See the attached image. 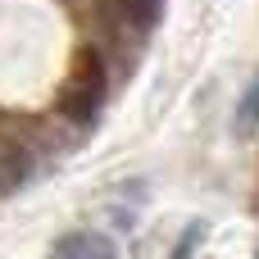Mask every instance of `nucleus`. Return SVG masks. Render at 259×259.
<instances>
[{"instance_id":"1","label":"nucleus","mask_w":259,"mask_h":259,"mask_svg":"<svg viewBox=\"0 0 259 259\" xmlns=\"http://www.w3.org/2000/svg\"><path fill=\"white\" fill-rule=\"evenodd\" d=\"M100 100H105V64H100L96 50H77L73 73L59 91V114L73 118V123H87V118H96Z\"/></svg>"},{"instance_id":"2","label":"nucleus","mask_w":259,"mask_h":259,"mask_svg":"<svg viewBox=\"0 0 259 259\" xmlns=\"http://www.w3.org/2000/svg\"><path fill=\"white\" fill-rule=\"evenodd\" d=\"M96 5H100V14H105L109 23L132 27V32H146V27H155V18H159V0H96Z\"/></svg>"},{"instance_id":"3","label":"nucleus","mask_w":259,"mask_h":259,"mask_svg":"<svg viewBox=\"0 0 259 259\" xmlns=\"http://www.w3.org/2000/svg\"><path fill=\"white\" fill-rule=\"evenodd\" d=\"M27 168H32L27 146H23L14 132H0V196L27 182Z\"/></svg>"},{"instance_id":"4","label":"nucleus","mask_w":259,"mask_h":259,"mask_svg":"<svg viewBox=\"0 0 259 259\" xmlns=\"http://www.w3.org/2000/svg\"><path fill=\"white\" fill-rule=\"evenodd\" d=\"M50 259H118V255L100 232H68V237L55 241Z\"/></svg>"},{"instance_id":"5","label":"nucleus","mask_w":259,"mask_h":259,"mask_svg":"<svg viewBox=\"0 0 259 259\" xmlns=\"http://www.w3.org/2000/svg\"><path fill=\"white\" fill-rule=\"evenodd\" d=\"M255 132H259V77L237 100V137H255Z\"/></svg>"},{"instance_id":"6","label":"nucleus","mask_w":259,"mask_h":259,"mask_svg":"<svg viewBox=\"0 0 259 259\" xmlns=\"http://www.w3.org/2000/svg\"><path fill=\"white\" fill-rule=\"evenodd\" d=\"M255 259H259V250H255Z\"/></svg>"}]
</instances>
